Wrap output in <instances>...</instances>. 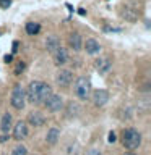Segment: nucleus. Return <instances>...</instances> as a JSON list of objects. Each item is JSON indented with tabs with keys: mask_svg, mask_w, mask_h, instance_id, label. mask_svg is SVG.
I'll list each match as a JSON object with an SVG mask.
<instances>
[{
	"mask_svg": "<svg viewBox=\"0 0 151 155\" xmlns=\"http://www.w3.org/2000/svg\"><path fill=\"white\" fill-rule=\"evenodd\" d=\"M73 91H75V95L80 100H88V99H90V94H91V81H90V78L80 76L75 81Z\"/></svg>",
	"mask_w": 151,
	"mask_h": 155,
	"instance_id": "nucleus-4",
	"label": "nucleus"
},
{
	"mask_svg": "<svg viewBox=\"0 0 151 155\" xmlns=\"http://www.w3.org/2000/svg\"><path fill=\"white\" fill-rule=\"evenodd\" d=\"M125 155H136V153H132V152H128V153H125Z\"/></svg>",
	"mask_w": 151,
	"mask_h": 155,
	"instance_id": "nucleus-30",
	"label": "nucleus"
},
{
	"mask_svg": "<svg viewBox=\"0 0 151 155\" xmlns=\"http://www.w3.org/2000/svg\"><path fill=\"white\" fill-rule=\"evenodd\" d=\"M78 13H80L81 16H85V15H86V10H83V8H80V10H78Z\"/></svg>",
	"mask_w": 151,
	"mask_h": 155,
	"instance_id": "nucleus-28",
	"label": "nucleus"
},
{
	"mask_svg": "<svg viewBox=\"0 0 151 155\" xmlns=\"http://www.w3.org/2000/svg\"><path fill=\"white\" fill-rule=\"evenodd\" d=\"M65 111H67V116H68V118H76V116L80 115L81 108H80V105H78L76 102H68Z\"/></svg>",
	"mask_w": 151,
	"mask_h": 155,
	"instance_id": "nucleus-18",
	"label": "nucleus"
},
{
	"mask_svg": "<svg viewBox=\"0 0 151 155\" xmlns=\"http://www.w3.org/2000/svg\"><path fill=\"white\" fill-rule=\"evenodd\" d=\"M52 94V87L44 81H31L26 91V100L33 105H42L47 97Z\"/></svg>",
	"mask_w": 151,
	"mask_h": 155,
	"instance_id": "nucleus-1",
	"label": "nucleus"
},
{
	"mask_svg": "<svg viewBox=\"0 0 151 155\" xmlns=\"http://www.w3.org/2000/svg\"><path fill=\"white\" fill-rule=\"evenodd\" d=\"M81 45L83 44H81L80 32H70V36H68V47H70L73 52H80Z\"/></svg>",
	"mask_w": 151,
	"mask_h": 155,
	"instance_id": "nucleus-13",
	"label": "nucleus"
},
{
	"mask_svg": "<svg viewBox=\"0 0 151 155\" xmlns=\"http://www.w3.org/2000/svg\"><path fill=\"white\" fill-rule=\"evenodd\" d=\"M46 116H44V113H41L39 110H33L28 113V118H26V123L34 126V128H41V126L46 124Z\"/></svg>",
	"mask_w": 151,
	"mask_h": 155,
	"instance_id": "nucleus-7",
	"label": "nucleus"
},
{
	"mask_svg": "<svg viewBox=\"0 0 151 155\" xmlns=\"http://www.w3.org/2000/svg\"><path fill=\"white\" fill-rule=\"evenodd\" d=\"M12 155H28V149L24 147L23 144H19V145H16V147L13 149Z\"/></svg>",
	"mask_w": 151,
	"mask_h": 155,
	"instance_id": "nucleus-21",
	"label": "nucleus"
},
{
	"mask_svg": "<svg viewBox=\"0 0 151 155\" xmlns=\"http://www.w3.org/2000/svg\"><path fill=\"white\" fill-rule=\"evenodd\" d=\"M58 47H60V41H58V37L54 36V34H52V36H47V39H46V48H47V52L54 53Z\"/></svg>",
	"mask_w": 151,
	"mask_h": 155,
	"instance_id": "nucleus-17",
	"label": "nucleus"
},
{
	"mask_svg": "<svg viewBox=\"0 0 151 155\" xmlns=\"http://www.w3.org/2000/svg\"><path fill=\"white\" fill-rule=\"evenodd\" d=\"M12 5V0H0V8L8 10V7Z\"/></svg>",
	"mask_w": 151,
	"mask_h": 155,
	"instance_id": "nucleus-23",
	"label": "nucleus"
},
{
	"mask_svg": "<svg viewBox=\"0 0 151 155\" xmlns=\"http://www.w3.org/2000/svg\"><path fill=\"white\" fill-rule=\"evenodd\" d=\"M58 137H60V129L58 128H51L47 131V134H46V142L49 145H55Z\"/></svg>",
	"mask_w": 151,
	"mask_h": 155,
	"instance_id": "nucleus-15",
	"label": "nucleus"
},
{
	"mask_svg": "<svg viewBox=\"0 0 151 155\" xmlns=\"http://www.w3.org/2000/svg\"><path fill=\"white\" fill-rule=\"evenodd\" d=\"M85 50H86L88 55H96V53H99L101 45H99V42H97L96 39H86V42H85Z\"/></svg>",
	"mask_w": 151,
	"mask_h": 155,
	"instance_id": "nucleus-14",
	"label": "nucleus"
},
{
	"mask_svg": "<svg viewBox=\"0 0 151 155\" xmlns=\"http://www.w3.org/2000/svg\"><path fill=\"white\" fill-rule=\"evenodd\" d=\"M122 144L128 150L138 149L141 145V133L135 128H125L122 131Z\"/></svg>",
	"mask_w": 151,
	"mask_h": 155,
	"instance_id": "nucleus-2",
	"label": "nucleus"
},
{
	"mask_svg": "<svg viewBox=\"0 0 151 155\" xmlns=\"http://www.w3.org/2000/svg\"><path fill=\"white\" fill-rule=\"evenodd\" d=\"M94 68H96V71L99 73V74H106V73H109V70L112 68V60L111 58H97V60L94 61Z\"/></svg>",
	"mask_w": 151,
	"mask_h": 155,
	"instance_id": "nucleus-11",
	"label": "nucleus"
},
{
	"mask_svg": "<svg viewBox=\"0 0 151 155\" xmlns=\"http://www.w3.org/2000/svg\"><path fill=\"white\" fill-rule=\"evenodd\" d=\"M85 155H102V153H101V150H97V149H90V150H86Z\"/></svg>",
	"mask_w": 151,
	"mask_h": 155,
	"instance_id": "nucleus-24",
	"label": "nucleus"
},
{
	"mask_svg": "<svg viewBox=\"0 0 151 155\" xmlns=\"http://www.w3.org/2000/svg\"><path fill=\"white\" fill-rule=\"evenodd\" d=\"M0 100H2V94H0Z\"/></svg>",
	"mask_w": 151,
	"mask_h": 155,
	"instance_id": "nucleus-31",
	"label": "nucleus"
},
{
	"mask_svg": "<svg viewBox=\"0 0 151 155\" xmlns=\"http://www.w3.org/2000/svg\"><path fill=\"white\" fill-rule=\"evenodd\" d=\"M10 105L15 110H23L26 105V91L21 84H15L12 89V95H10Z\"/></svg>",
	"mask_w": 151,
	"mask_h": 155,
	"instance_id": "nucleus-3",
	"label": "nucleus"
},
{
	"mask_svg": "<svg viewBox=\"0 0 151 155\" xmlns=\"http://www.w3.org/2000/svg\"><path fill=\"white\" fill-rule=\"evenodd\" d=\"M7 139H8V136H2V137H0V140H2V142H5Z\"/></svg>",
	"mask_w": 151,
	"mask_h": 155,
	"instance_id": "nucleus-29",
	"label": "nucleus"
},
{
	"mask_svg": "<svg viewBox=\"0 0 151 155\" xmlns=\"http://www.w3.org/2000/svg\"><path fill=\"white\" fill-rule=\"evenodd\" d=\"M120 16L124 18L125 21H128V23H135L136 19L140 18V10H138V8H133V7H128V5H125V7L120 10Z\"/></svg>",
	"mask_w": 151,
	"mask_h": 155,
	"instance_id": "nucleus-9",
	"label": "nucleus"
},
{
	"mask_svg": "<svg viewBox=\"0 0 151 155\" xmlns=\"http://www.w3.org/2000/svg\"><path fill=\"white\" fill-rule=\"evenodd\" d=\"M138 104L141 105V110H143V111H148V108H149V94H148V92H146L143 97H140Z\"/></svg>",
	"mask_w": 151,
	"mask_h": 155,
	"instance_id": "nucleus-20",
	"label": "nucleus"
},
{
	"mask_svg": "<svg viewBox=\"0 0 151 155\" xmlns=\"http://www.w3.org/2000/svg\"><path fill=\"white\" fill-rule=\"evenodd\" d=\"M12 124H13V118L10 113H5L2 116V120H0V129H2L3 134L10 133V129H12Z\"/></svg>",
	"mask_w": 151,
	"mask_h": 155,
	"instance_id": "nucleus-16",
	"label": "nucleus"
},
{
	"mask_svg": "<svg viewBox=\"0 0 151 155\" xmlns=\"http://www.w3.org/2000/svg\"><path fill=\"white\" fill-rule=\"evenodd\" d=\"M0 32H2V31H0Z\"/></svg>",
	"mask_w": 151,
	"mask_h": 155,
	"instance_id": "nucleus-32",
	"label": "nucleus"
},
{
	"mask_svg": "<svg viewBox=\"0 0 151 155\" xmlns=\"http://www.w3.org/2000/svg\"><path fill=\"white\" fill-rule=\"evenodd\" d=\"M49 111H52V113H57V111H60L63 110V99H62V95H58V94H52L47 97V100L42 104Z\"/></svg>",
	"mask_w": 151,
	"mask_h": 155,
	"instance_id": "nucleus-5",
	"label": "nucleus"
},
{
	"mask_svg": "<svg viewBox=\"0 0 151 155\" xmlns=\"http://www.w3.org/2000/svg\"><path fill=\"white\" fill-rule=\"evenodd\" d=\"M13 128V139L15 140H23V139H26L28 137V123L26 121H23V120H19L16 121V124L12 126Z\"/></svg>",
	"mask_w": 151,
	"mask_h": 155,
	"instance_id": "nucleus-8",
	"label": "nucleus"
},
{
	"mask_svg": "<svg viewBox=\"0 0 151 155\" xmlns=\"http://www.w3.org/2000/svg\"><path fill=\"white\" fill-rule=\"evenodd\" d=\"M26 32L29 34V36H36V34L41 31V24L39 23H36V21H29V23H26Z\"/></svg>",
	"mask_w": 151,
	"mask_h": 155,
	"instance_id": "nucleus-19",
	"label": "nucleus"
},
{
	"mask_svg": "<svg viewBox=\"0 0 151 155\" xmlns=\"http://www.w3.org/2000/svg\"><path fill=\"white\" fill-rule=\"evenodd\" d=\"M52 55H54V63H55L57 66H63L68 61V52H67V48H63L62 45L58 47Z\"/></svg>",
	"mask_w": 151,
	"mask_h": 155,
	"instance_id": "nucleus-12",
	"label": "nucleus"
},
{
	"mask_svg": "<svg viewBox=\"0 0 151 155\" xmlns=\"http://www.w3.org/2000/svg\"><path fill=\"white\" fill-rule=\"evenodd\" d=\"M91 99H93V104L96 107H104L107 102H109V92L106 89H96L93 92Z\"/></svg>",
	"mask_w": 151,
	"mask_h": 155,
	"instance_id": "nucleus-10",
	"label": "nucleus"
},
{
	"mask_svg": "<svg viewBox=\"0 0 151 155\" xmlns=\"http://www.w3.org/2000/svg\"><path fill=\"white\" fill-rule=\"evenodd\" d=\"M16 50H18V42L15 41V42H13V53H16Z\"/></svg>",
	"mask_w": 151,
	"mask_h": 155,
	"instance_id": "nucleus-27",
	"label": "nucleus"
},
{
	"mask_svg": "<svg viewBox=\"0 0 151 155\" xmlns=\"http://www.w3.org/2000/svg\"><path fill=\"white\" fill-rule=\"evenodd\" d=\"M23 71H24V63H23V61H19L18 65H16V68H15V74L18 76V74H21Z\"/></svg>",
	"mask_w": 151,
	"mask_h": 155,
	"instance_id": "nucleus-22",
	"label": "nucleus"
},
{
	"mask_svg": "<svg viewBox=\"0 0 151 155\" xmlns=\"http://www.w3.org/2000/svg\"><path fill=\"white\" fill-rule=\"evenodd\" d=\"M107 140H109V142H115V133H114V131H111V133H109Z\"/></svg>",
	"mask_w": 151,
	"mask_h": 155,
	"instance_id": "nucleus-25",
	"label": "nucleus"
},
{
	"mask_svg": "<svg viewBox=\"0 0 151 155\" xmlns=\"http://www.w3.org/2000/svg\"><path fill=\"white\" fill-rule=\"evenodd\" d=\"M73 81V73L70 70H65V68H60L57 73H55V82L57 86L60 87H68Z\"/></svg>",
	"mask_w": 151,
	"mask_h": 155,
	"instance_id": "nucleus-6",
	"label": "nucleus"
},
{
	"mask_svg": "<svg viewBox=\"0 0 151 155\" xmlns=\"http://www.w3.org/2000/svg\"><path fill=\"white\" fill-rule=\"evenodd\" d=\"M3 60H5V63H12L13 55H5V57H3Z\"/></svg>",
	"mask_w": 151,
	"mask_h": 155,
	"instance_id": "nucleus-26",
	"label": "nucleus"
}]
</instances>
